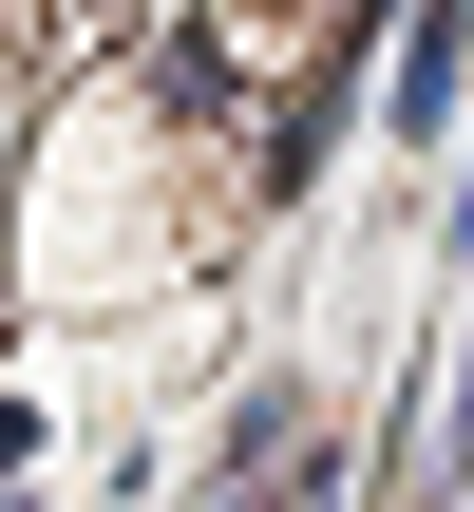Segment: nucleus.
Listing matches in <instances>:
<instances>
[{"instance_id": "obj_2", "label": "nucleus", "mask_w": 474, "mask_h": 512, "mask_svg": "<svg viewBox=\"0 0 474 512\" xmlns=\"http://www.w3.org/2000/svg\"><path fill=\"white\" fill-rule=\"evenodd\" d=\"M0 512H19V494H0Z\"/></svg>"}, {"instance_id": "obj_1", "label": "nucleus", "mask_w": 474, "mask_h": 512, "mask_svg": "<svg viewBox=\"0 0 474 512\" xmlns=\"http://www.w3.org/2000/svg\"><path fill=\"white\" fill-rule=\"evenodd\" d=\"M474 76V0H418V38H399V133H437Z\"/></svg>"}]
</instances>
